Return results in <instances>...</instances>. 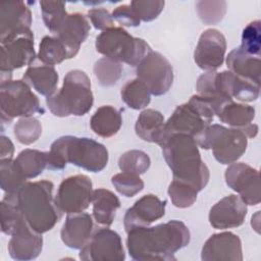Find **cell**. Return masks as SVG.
Returning a JSON list of instances; mask_svg holds the SVG:
<instances>
[{
	"label": "cell",
	"mask_w": 261,
	"mask_h": 261,
	"mask_svg": "<svg viewBox=\"0 0 261 261\" xmlns=\"http://www.w3.org/2000/svg\"><path fill=\"white\" fill-rule=\"evenodd\" d=\"M191 240L187 225L170 220L155 226L137 227L127 232L126 247L130 257L138 261L175 260L174 254Z\"/></svg>",
	"instance_id": "6da1fadb"
},
{
	"label": "cell",
	"mask_w": 261,
	"mask_h": 261,
	"mask_svg": "<svg viewBox=\"0 0 261 261\" xmlns=\"http://www.w3.org/2000/svg\"><path fill=\"white\" fill-rule=\"evenodd\" d=\"M163 157L171 169L173 179L202 191L209 181L210 172L201 158L198 144L188 135L175 134L167 137L160 145Z\"/></svg>",
	"instance_id": "7a4b0ae2"
},
{
	"label": "cell",
	"mask_w": 261,
	"mask_h": 261,
	"mask_svg": "<svg viewBox=\"0 0 261 261\" xmlns=\"http://www.w3.org/2000/svg\"><path fill=\"white\" fill-rule=\"evenodd\" d=\"M53 189L52 181L42 179L27 181L15 193L17 205L27 223L41 234L51 230L62 216L53 198Z\"/></svg>",
	"instance_id": "3957f363"
},
{
	"label": "cell",
	"mask_w": 261,
	"mask_h": 261,
	"mask_svg": "<svg viewBox=\"0 0 261 261\" xmlns=\"http://www.w3.org/2000/svg\"><path fill=\"white\" fill-rule=\"evenodd\" d=\"M67 163L91 172L103 170L108 163L104 145L89 138L63 136L55 140L48 152V168L61 170Z\"/></svg>",
	"instance_id": "277c9868"
},
{
	"label": "cell",
	"mask_w": 261,
	"mask_h": 261,
	"mask_svg": "<svg viewBox=\"0 0 261 261\" xmlns=\"http://www.w3.org/2000/svg\"><path fill=\"white\" fill-rule=\"evenodd\" d=\"M93 103L90 79L80 69L68 71L62 87L46 98L49 110L58 117L85 115L91 110Z\"/></svg>",
	"instance_id": "5b68a950"
},
{
	"label": "cell",
	"mask_w": 261,
	"mask_h": 261,
	"mask_svg": "<svg viewBox=\"0 0 261 261\" xmlns=\"http://www.w3.org/2000/svg\"><path fill=\"white\" fill-rule=\"evenodd\" d=\"M214 115V110L207 100L199 95L192 96L187 103L178 105L165 122L161 143L175 134L191 136L198 143Z\"/></svg>",
	"instance_id": "8992f818"
},
{
	"label": "cell",
	"mask_w": 261,
	"mask_h": 261,
	"mask_svg": "<svg viewBox=\"0 0 261 261\" xmlns=\"http://www.w3.org/2000/svg\"><path fill=\"white\" fill-rule=\"evenodd\" d=\"M95 46L105 57L130 66H137L152 51L145 40L133 37L120 27L102 32L97 36Z\"/></svg>",
	"instance_id": "52a82bcc"
},
{
	"label": "cell",
	"mask_w": 261,
	"mask_h": 261,
	"mask_svg": "<svg viewBox=\"0 0 261 261\" xmlns=\"http://www.w3.org/2000/svg\"><path fill=\"white\" fill-rule=\"evenodd\" d=\"M197 144L205 150L212 149L214 158L219 163L231 164L245 153L248 138L238 128L210 124Z\"/></svg>",
	"instance_id": "ba28073f"
},
{
	"label": "cell",
	"mask_w": 261,
	"mask_h": 261,
	"mask_svg": "<svg viewBox=\"0 0 261 261\" xmlns=\"http://www.w3.org/2000/svg\"><path fill=\"white\" fill-rule=\"evenodd\" d=\"M0 109L2 122L8 123L15 117H31L36 113H44L38 97L21 80L1 83Z\"/></svg>",
	"instance_id": "9c48e42d"
},
{
	"label": "cell",
	"mask_w": 261,
	"mask_h": 261,
	"mask_svg": "<svg viewBox=\"0 0 261 261\" xmlns=\"http://www.w3.org/2000/svg\"><path fill=\"white\" fill-rule=\"evenodd\" d=\"M1 83L11 80L12 70L32 64L36 59L34 35L30 29L20 30L0 39Z\"/></svg>",
	"instance_id": "30bf717a"
},
{
	"label": "cell",
	"mask_w": 261,
	"mask_h": 261,
	"mask_svg": "<svg viewBox=\"0 0 261 261\" xmlns=\"http://www.w3.org/2000/svg\"><path fill=\"white\" fill-rule=\"evenodd\" d=\"M136 73L137 77L155 96H161L167 93L173 82L172 65L159 52L151 51L137 65Z\"/></svg>",
	"instance_id": "8fae6325"
},
{
	"label": "cell",
	"mask_w": 261,
	"mask_h": 261,
	"mask_svg": "<svg viewBox=\"0 0 261 261\" xmlns=\"http://www.w3.org/2000/svg\"><path fill=\"white\" fill-rule=\"evenodd\" d=\"M93 184L89 176L76 174L69 176L59 185L55 202L61 212L80 213L92 202Z\"/></svg>",
	"instance_id": "7c38bea8"
},
{
	"label": "cell",
	"mask_w": 261,
	"mask_h": 261,
	"mask_svg": "<svg viewBox=\"0 0 261 261\" xmlns=\"http://www.w3.org/2000/svg\"><path fill=\"white\" fill-rule=\"evenodd\" d=\"M79 256L84 261H122L125 259L120 236L108 226L93 231Z\"/></svg>",
	"instance_id": "4fadbf2b"
},
{
	"label": "cell",
	"mask_w": 261,
	"mask_h": 261,
	"mask_svg": "<svg viewBox=\"0 0 261 261\" xmlns=\"http://www.w3.org/2000/svg\"><path fill=\"white\" fill-rule=\"evenodd\" d=\"M226 185L240 195L246 205L260 203L259 171L244 162H233L224 173Z\"/></svg>",
	"instance_id": "5bb4252c"
},
{
	"label": "cell",
	"mask_w": 261,
	"mask_h": 261,
	"mask_svg": "<svg viewBox=\"0 0 261 261\" xmlns=\"http://www.w3.org/2000/svg\"><path fill=\"white\" fill-rule=\"evenodd\" d=\"M226 40L221 32L208 29L202 33L194 52L196 64L203 70L214 71L224 61Z\"/></svg>",
	"instance_id": "9a60e30c"
},
{
	"label": "cell",
	"mask_w": 261,
	"mask_h": 261,
	"mask_svg": "<svg viewBox=\"0 0 261 261\" xmlns=\"http://www.w3.org/2000/svg\"><path fill=\"white\" fill-rule=\"evenodd\" d=\"M166 201L160 200L153 194H148L140 198L128 208L124 214L123 225L125 231L148 226L150 223L162 218L165 214Z\"/></svg>",
	"instance_id": "2e32d148"
},
{
	"label": "cell",
	"mask_w": 261,
	"mask_h": 261,
	"mask_svg": "<svg viewBox=\"0 0 261 261\" xmlns=\"http://www.w3.org/2000/svg\"><path fill=\"white\" fill-rule=\"evenodd\" d=\"M201 259L203 261H242V242L230 231L214 233L203 245Z\"/></svg>",
	"instance_id": "e0dca14e"
},
{
	"label": "cell",
	"mask_w": 261,
	"mask_h": 261,
	"mask_svg": "<svg viewBox=\"0 0 261 261\" xmlns=\"http://www.w3.org/2000/svg\"><path fill=\"white\" fill-rule=\"evenodd\" d=\"M247 205L237 195H228L218 201L209 212V222L216 229L238 227L245 221Z\"/></svg>",
	"instance_id": "ac0fdd59"
},
{
	"label": "cell",
	"mask_w": 261,
	"mask_h": 261,
	"mask_svg": "<svg viewBox=\"0 0 261 261\" xmlns=\"http://www.w3.org/2000/svg\"><path fill=\"white\" fill-rule=\"evenodd\" d=\"M90 32V24L87 17L79 12L67 13L61 22L52 33L66 47L69 58H73L81 45L86 41Z\"/></svg>",
	"instance_id": "d6986e66"
},
{
	"label": "cell",
	"mask_w": 261,
	"mask_h": 261,
	"mask_svg": "<svg viewBox=\"0 0 261 261\" xmlns=\"http://www.w3.org/2000/svg\"><path fill=\"white\" fill-rule=\"evenodd\" d=\"M94 229L92 216L85 212L68 214L61 228V240L70 249H82Z\"/></svg>",
	"instance_id": "ffe728a7"
},
{
	"label": "cell",
	"mask_w": 261,
	"mask_h": 261,
	"mask_svg": "<svg viewBox=\"0 0 261 261\" xmlns=\"http://www.w3.org/2000/svg\"><path fill=\"white\" fill-rule=\"evenodd\" d=\"M31 23L32 12L23 1H5L0 4V39L30 29Z\"/></svg>",
	"instance_id": "44dd1931"
},
{
	"label": "cell",
	"mask_w": 261,
	"mask_h": 261,
	"mask_svg": "<svg viewBox=\"0 0 261 261\" xmlns=\"http://www.w3.org/2000/svg\"><path fill=\"white\" fill-rule=\"evenodd\" d=\"M43 248L41 233L32 229L29 225L23 226L14 234L8 243V253L14 260H32L37 258Z\"/></svg>",
	"instance_id": "7402d4cb"
},
{
	"label": "cell",
	"mask_w": 261,
	"mask_h": 261,
	"mask_svg": "<svg viewBox=\"0 0 261 261\" xmlns=\"http://www.w3.org/2000/svg\"><path fill=\"white\" fill-rule=\"evenodd\" d=\"M30 87L43 96L52 95L58 85V73L54 66L47 65L36 59L30 64L22 76Z\"/></svg>",
	"instance_id": "603a6c76"
},
{
	"label": "cell",
	"mask_w": 261,
	"mask_h": 261,
	"mask_svg": "<svg viewBox=\"0 0 261 261\" xmlns=\"http://www.w3.org/2000/svg\"><path fill=\"white\" fill-rule=\"evenodd\" d=\"M226 65L228 70L236 75L260 85L261 61L259 57L249 55L239 47L228 53Z\"/></svg>",
	"instance_id": "cb8c5ba5"
},
{
	"label": "cell",
	"mask_w": 261,
	"mask_h": 261,
	"mask_svg": "<svg viewBox=\"0 0 261 261\" xmlns=\"http://www.w3.org/2000/svg\"><path fill=\"white\" fill-rule=\"evenodd\" d=\"M93 216L96 222L102 226H110L115 218L116 210L120 207L117 196L107 189L93 191Z\"/></svg>",
	"instance_id": "d4e9b609"
},
{
	"label": "cell",
	"mask_w": 261,
	"mask_h": 261,
	"mask_svg": "<svg viewBox=\"0 0 261 261\" xmlns=\"http://www.w3.org/2000/svg\"><path fill=\"white\" fill-rule=\"evenodd\" d=\"M164 116L155 109L143 110L137 118L135 130L143 141L160 144L164 132Z\"/></svg>",
	"instance_id": "484cf974"
},
{
	"label": "cell",
	"mask_w": 261,
	"mask_h": 261,
	"mask_svg": "<svg viewBox=\"0 0 261 261\" xmlns=\"http://www.w3.org/2000/svg\"><path fill=\"white\" fill-rule=\"evenodd\" d=\"M122 124L120 112L111 105L99 107L90 119L92 130L103 138H110L118 133Z\"/></svg>",
	"instance_id": "4316f807"
},
{
	"label": "cell",
	"mask_w": 261,
	"mask_h": 261,
	"mask_svg": "<svg viewBox=\"0 0 261 261\" xmlns=\"http://www.w3.org/2000/svg\"><path fill=\"white\" fill-rule=\"evenodd\" d=\"M215 114L221 122L228 124L232 128L242 130L249 124L253 123L252 121L255 117V108L247 104L230 101L219 108Z\"/></svg>",
	"instance_id": "83f0119b"
},
{
	"label": "cell",
	"mask_w": 261,
	"mask_h": 261,
	"mask_svg": "<svg viewBox=\"0 0 261 261\" xmlns=\"http://www.w3.org/2000/svg\"><path fill=\"white\" fill-rule=\"evenodd\" d=\"M1 230L3 233L12 236L20 228L29 225L17 205L15 193H5L0 204Z\"/></svg>",
	"instance_id": "f1b7e54d"
},
{
	"label": "cell",
	"mask_w": 261,
	"mask_h": 261,
	"mask_svg": "<svg viewBox=\"0 0 261 261\" xmlns=\"http://www.w3.org/2000/svg\"><path fill=\"white\" fill-rule=\"evenodd\" d=\"M14 161L27 179L35 178L48 167V152L24 149Z\"/></svg>",
	"instance_id": "f546056e"
},
{
	"label": "cell",
	"mask_w": 261,
	"mask_h": 261,
	"mask_svg": "<svg viewBox=\"0 0 261 261\" xmlns=\"http://www.w3.org/2000/svg\"><path fill=\"white\" fill-rule=\"evenodd\" d=\"M37 59L44 64L54 66L70 58L66 47L57 37L45 36L40 42Z\"/></svg>",
	"instance_id": "4dcf8cb0"
},
{
	"label": "cell",
	"mask_w": 261,
	"mask_h": 261,
	"mask_svg": "<svg viewBox=\"0 0 261 261\" xmlns=\"http://www.w3.org/2000/svg\"><path fill=\"white\" fill-rule=\"evenodd\" d=\"M122 101L136 110L145 108L151 101V93L146 85L138 77L126 82L120 91Z\"/></svg>",
	"instance_id": "1f68e13d"
},
{
	"label": "cell",
	"mask_w": 261,
	"mask_h": 261,
	"mask_svg": "<svg viewBox=\"0 0 261 261\" xmlns=\"http://www.w3.org/2000/svg\"><path fill=\"white\" fill-rule=\"evenodd\" d=\"M0 182L5 193H16L27 182V178L13 159L1 160Z\"/></svg>",
	"instance_id": "d6a6232c"
},
{
	"label": "cell",
	"mask_w": 261,
	"mask_h": 261,
	"mask_svg": "<svg viewBox=\"0 0 261 261\" xmlns=\"http://www.w3.org/2000/svg\"><path fill=\"white\" fill-rule=\"evenodd\" d=\"M121 62L102 57L94 64V73L99 84L103 87H111L117 83L122 73Z\"/></svg>",
	"instance_id": "836d02e7"
},
{
	"label": "cell",
	"mask_w": 261,
	"mask_h": 261,
	"mask_svg": "<svg viewBox=\"0 0 261 261\" xmlns=\"http://www.w3.org/2000/svg\"><path fill=\"white\" fill-rule=\"evenodd\" d=\"M150 164V157L141 150L126 151L118 159V167L121 171L138 175L145 173L149 169Z\"/></svg>",
	"instance_id": "e575fe53"
},
{
	"label": "cell",
	"mask_w": 261,
	"mask_h": 261,
	"mask_svg": "<svg viewBox=\"0 0 261 261\" xmlns=\"http://www.w3.org/2000/svg\"><path fill=\"white\" fill-rule=\"evenodd\" d=\"M168 195L175 207L188 208L196 202L198 191L185 181L173 179L168 187Z\"/></svg>",
	"instance_id": "d590c367"
},
{
	"label": "cell",
	"mask_w": 261,
	"mask_h": 261,
	"mask_svg": "<svg viewBox=\"0 0 261 261\" xmlns=\"http://www.w3.org/2000/svg\"><path fill=\"white\" fill-rule=\"evenodd\" d=\"M13 133L19 143L31 145L40 138L42 134V125L41 122L33 116L21 117L14 124Z\"/></svg>",
	"instance_id": "8d00e7d4"
},
{
	"label": "cell",
	"mask_w": 261,
	"mask_h": 261,
	"mask_svg": "<svg viewBox=\"0 0 261 261\" xmlns=\"http://www.w3.org/2000/svg\"><path fill=\"white\" fill-rule=\"evenodd\" d=\"M240 48L249 55L259 57L261 51V22L254 20L246 25L242 34Z\"/></svg>",
	"instance_id": "74e56055"
},
{
	"label": "cell",
	"mask_w": 261,
	"mask_h": 261,
	"mask_svg": "<svg viewBox=\"0 0 261 261\" xmlns=\"http://www.w3.org/2000/svg\"><path fill=\"white\" fill-rule=\"evenodd\" d=\"M111 182L119 194L127 198L134 197L144 189V181L138 174L123 171L113 175Z\"/></svg>",
	"instance_id": "f35d334b"
},
{
	"label": "cell",
	"mask_w": 261,
	"mask_h": 261,
	"mask_svg": "<svg viewBox=\"0 0 261 261\" xmlns=\"http://www.w3.org/2000/svg\"><path fill=\"white\" fill-rule=\"evenodd\" d=\"M40 6L45 25L51 33H53L67 14L65 10V3L62 1L43 0L40 2Z\"/></svg>",
	"instance_id": "ab89813d"
},
{
	"label": "cell",
	"mask_w": 261,
	"mask_h": 261,
	"mask_svg": "<svg viewBox=\"0 0 261 261\" xmlns=\"http://www.w3.org/2000/svg\"><path fill=\"white\" fill-rule=\"evenodd\" d=\"M196 5L199 17L206 24L218 23L226 11L224 1H199Z\"/></svg>",
	"instance_id": "60d3db41"
},
{
	"label": "cell",
	"mask_w": 261,
	"mask_h": 261,
	"mask_svg": "<svg viewBox=\"0 0 261 261\" xmlns=\"http://www.w3.org/2000/svg\"><path fill=\"white\" fill-rule=\"evenodd\" d=\"M164 4L162 0H134L129 5L140 20L151 21L157 18L162 12Z\"/></svg>",
	"instance_id": "b9f144b4"
},
{
	"label": "cell",
	"mask_w": 261,
	"mask_h": 261,
	"mask_svg": "<svg viewBox=\"0 0 261 261\" xmlns=\"http://www.w3.org/2000/svg\"><path fill=\"white\" fill-rule=\"evenodd\" d=\"M111 16L122 27H138L141 22L129 4H123L115 7Z\"/></svg>",
	"instance_id": "7bdbcfd3"
},
{
	"label": "cell",
	"mask_w": 261,
	"mask_h": 261,
	"mask_svg": "<svg viewBox=\"0 0 261 261\" xmlns=\"http://www.w3.org/2000/svg\"><path fill=\"white\" fill-rule=\"evenodd\" d=\"M88 17L90 18L94 28L102 32L114 28L113 18L111 14L108 12V10H106L105 8H91L88 11Z\"/></svg>",
	"instance_id": "ee69618b"
},
{
	"label": "cell",
	"mask_w": 261,
	"mask_h": 261,
	"mask_svg": "<svg viewBox=\"0 0 261 261\" xmlns=\"http://www.w3.org/2000/svg\"><path fill=\"white\" fill-rule=\"evenodd\" d=\"M14 154V146L11 140L5 136L0 137V158L4 159H12Z\"/></svg>",
	"instance_id": "f6af8a7d"
}]
</instances>
